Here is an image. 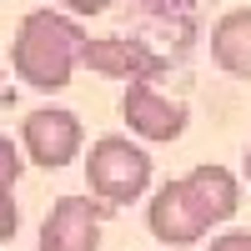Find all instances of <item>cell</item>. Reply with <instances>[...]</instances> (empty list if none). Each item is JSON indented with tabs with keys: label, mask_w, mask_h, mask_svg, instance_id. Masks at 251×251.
I'll return each instance as SVG.
<instances>
[{
	"label": "cell",
	"mask_w": 251,
	"mask_h": 251,
	"mask_svg": "<svg viewBox=\"0 0 251 251\" xmlns=\"http://www.w3.org/2000/svg\"><path fill=\"white\" fill-rule=\"evenodd\" d=\"M35 251H100V206L91 196H55Z\"/></svg>",
	"instance_id": "obj_6"
},
{
	"label": "cell",
	"mask_w": 251,
	"mask_h": 251,
	"mask_svg": "<svg viewBox=\"0 0 251 251\" xmlns=\"http://www.w3.org/2000/svg\"><path fill=\"white\" fill-rule=\"evenodd\" d=\"M86 186L100 211H121L136 196H146L151 156L131 136H100V141H91V156H86Z\"/></svg>",
	"instance_id": "obj_2"
},
{
	"label": "cell",
	"mask_w": 251,
	"mask_h": 251,
	"mask_svg": "<svg viewBox=\"0 0 251 251\" xmlns=\"http://www.w3.org/2000/svg\"><path fill=\"white\" fill-rule=\"evenodd\" d=\"M181 186H186V196H191V206L201 211L206 226L231 221V216H236V206H241V181L226 171V166H216V161L191 166V171L181 176Z\"/></svg>",
	"instance_id": "obj_8"
},
{
	"label": "cell",
	"mask_w": 251,
	"mask_h": 251,
	"mask_svg": "<svg viewBox=\"0 0 251 251\" xmlns=\"http://www.w3.org/2000/svg\"><path fill=\"white\" fill-rule=\"evenodd\" d=\"M80 25L66 10H30L15 25L10 40V71L25 80L30 91H66L71 71H75V50H80Z\"/></svg>",
	"instance_id": "obj_1"
},
{
	"label": "cell",
	"mask_w": 251,
	"mask_h": 251,
	"mask_svg": "<svg viewBox=\"0 0 251 251\" xmlns=\"http://www.w3.org/2000/svg\"><path fill=\"white\" fill-rule=\"evenodd\" d=\"M211 60H216V71L251 80V5L226 10L211 25Z\"/></svg>",
	"instance_id": "obj_9"
},
{
	"label": "cell",
	"mask_w": 251,
	"mask_h": 251,
	"mask_svg": "<svg viewBox=\"0 0 251 251\" xmlns=\"http://www.w3.org/2000/svg\"><path fill=\"white\" fill-rule=\"evenodd\" d=\"M86 146V131H80L75 111H60V106H40L20 121V151H25L30 166L40 171H66V166L80 156Z\"/></svg>",
	"instance_id": "obj_3"
},
{
	"label": "cell",
	"mask_w": 251,
	"mask_h": 251,
	"mask_svg": "<svg viewBox=\"0 0 251 251\" xmlns=\"http://www.w3.org/2000/svg\"><path fill=\"white\" fill-rule=\"evenodd\" d=\"M20 171H25V151L10 141V136H0V191H15V181H20Z\"/></svg>",
	"instance_id": "obj_10"
},
{
	"label": "cell",
	"mask_w": 251,
	"mask_h": 251,
	"mask_svg": "<svg viewBox=\"0 0 251 251\" xmlns=\"http://www.w3.org/2000/svg\"><path fill=\"white\" fill-rule=\"evenodd\" d=\"M121 116L131 126V136L141 141H181L186 136V106L171 96H161L151 80H126V96H121Z\"/></svg>",
	"instance_id": "obj_5"
},
{
	"label": "cell",
	"mask_w": 251,
	"mask_h": 251,
	"mask_svg": "<svg viewBox=\"0 0 251 251\" xmlns=\"http://www.w3.org/2000/svg\"><path fill=\"white\" fill-rule=\"evenodd\" d=\"M146 226H151V236L166 246V251H186L196 246L211 226L201 221V211L191 206V196H186L181 181H166L161 191L151 196V206H146Z\"/></svg>",
	"instance_id": "obj_7"
},
{
	"label": "cell",
	"mask_w": 251,
	"mask_h": 251,
	"mask_svg": "<svg viewBox=\"0 0 251 251\" xmlns=\"http://www.w3.org/2000/svg\"><path fill=\"white\" fill-rule=\"evenodd\" d=\"M75 66H86L91 75H106V80H151L166 71V60L141 46V40H126V35H86L75 50Z\"/></svg>",
	"instance_id": "obj_4"
},
{
	"label": "cell",
	"mask_w": 251,
	"mask_h": 251,
	"mask_svg": "<svg viewBox=\"0 0 251 251\" xmlns=\"http://www.w3.org/2000/svg\"><path fill=\"white\" fill-rule=\"evenodd\" d=\"M0 75H5V66H0Z\"/></svg>",
	"instance_id": "obj_15"
},
{
	"label": "cell",
	"mask_w": 251,
	"mask_h": 251,
	"mask_svg": "<svg viewBox=\"0 0 251 251\" xmlns=\"http://www.w3.org/2000/svg\"><path fill=\"white\" fill-rule=\"evenodd\" d=\"M206 251H251V231H226V236H211Z\"/></svg>",
	"instance_id": "obj_13"
},
{
	"label": "cell",
	"mask_w": 251,
	"mask_h": 251,
	"mask_svg": "<svg viewBox=\"0 0 251 251\" xmlns=\"http://www.w3.org/2000/svg\"><path fill=\"white\" fill-rule=\"evenodd\" d=\"M50 5H60L66 15H100L111 10V0H50Z\"/></svg>",
	"instance_id": "obj_12"
},
{
	"label": "cell",
	"mask_w": 251,
	"mask_h": 251,
	"mask_svg": "<svg viewBox=\"0 0 251 251\" xmlns=\"http://www.w3.org/2000/svg\"><path fill=\"white\" fill-rule=\"evenodd\" d=\"M15 226H20V211H15V196H10V186H5V191H0V241H10Z\"/></svg>",
	"instance_id": "obj_11"
},
{
	"label": "cell",
	"mask_w": 251,
	"mask_h": 251,
	"mask_svg": "<svg viewBox=\"0 0 251 251\" xmlns=\"http://www.w3.org/2000/svg\"><path fill=\"white\" fill-rule=\"evenodd\" d=\"M241 176H246V186H251V146H246V161H241Z\"/></svg>",
	"instance_id": "obj_14"
}]
</instances>
